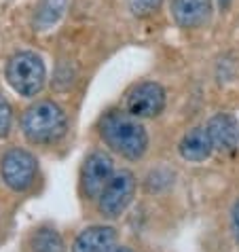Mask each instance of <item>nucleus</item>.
I'll return each instance as SVG.
<instances>
[{"label":"nucleus","instance_id":"dca6fc26","mask_svg":"<svg viewBox=\"0 0 239 252\" xmlns=\"http://www.w3.org/2000/svg\"><path fill=\"white\" fill-rule=\"evenodd\" d=\"M231 225H233V233L239 240V199L233 204V210H231Z\"/></svg>","mask_w":239,"mask_h":252},{"label":"nucleus","instance_id":"423d86ee","mask_svg":"<svg viewBox=\"0 0 239 252\" xmlns=\"http://www.w3.org/2000/svg\"><path fill=\"white\" fill-rule=\"evenodd\" d=\"M115 174V161L106 151L89 153L81 170V189L87 199H97Z\"/></svg>","mask_w":239,"mask_h":252},{"label":"nucleus","instance_id":"ddd939ff","mask_svg":"<svg viewBox=\"0 0 239 252\" xmlns=\"http://www.w3.org/2000/svg\"><path fill=\"white\" fill-rule=\"evenodd\" d=\"M28 246H30V252H66L64 237L53 227H38L30 235Z\"/></svg>","mask_w":239,"mask_h":252},{"label":"nucleus","instance_id":"0eeeda50","mask_svg":"<svg viewBox=\"0 0 239 252\" xmlns=\"http://www.w3.org/2000/svg\"><path fill=\"white\" fill-rule=\"evenodd\" d=\"M165 102H167L165 89L154 81H144L127 94L125 110L136 119H154L157 115L163 113Z\"/></svg>","mask_w":239,"mask_h":252},{"label":"nucleus","instance_id":"f8f14e48","mask_svg":"<svg viewBox=\"0 0 239 252\" xmlns=\"http://www.w3.org/2000/svg\"><path fill=\"white\" fill-rule=\"evenodd\" d=\"M68 0H38L36 13H34V30L45 32L64 17Z\"/></svg>","mask_w":239,"mask_h":252},{"label":"nucleus","instance_id":"4468645a","mask_svg":"<svg viewBox=\"0 0 239 252\" xmlns=\"http://www.w3.org/2000/svg\"><path fill=\"white\" fill-rule=\"evenodd\" d=\"M161 2H163V0H129V11H131V15H136L140 19L150 17L159 11Z\"/></svg>","mask_w":239,"mask_h":252},{"label":"nucleus","instance_id":"f03ea898","mask_svg":"<svg viewBox=\"0 0 239 252\" xmlns=\"http://www.w3.org/2000/svg\"><path fill=\"white\" fill-rule=\"evenodd\" d=\"M22 131L32 144H55L66 136L68 117L53 100H40L26 108L22 117Z\"/></svg>","mask_w":239,"mask_h":252},{"label":"nucleus","instance_id":"f257e3e1","mask_svg":"<svg viewBox=\"0 0 239 252\" xmlns=\"http://www.w3.org/2000/svg\"><path fill=\"white\" fill-rule=\"evenodd\" d=\"M100 136L110 151L129 161H138L149 151V131L127 110H110L100 121Z\"/></svg>","mask_w":239,"mask_h":252},{"label":"nucleus","instance_id":"39448f33","mask_svg":"<svg viewBox=\"0 0 239 252\" xmlns=\"http://www.w3.org/2000/svg\"><path fill=\"white\" fill-rule=\"evenodd\" d=\"M136 195V176L129 170L115 172L97 197V210L104 219H119Z\"/></svg>","mask_w":239,"mask_h":252},{"label":"nucleus","instance_id":"20e7f679","mask_svg":"<svg viewBox=\"0 0 239 252\" xmlns=\"http://www.w3.org/2000/svg\"><path fill=\"white\" fill-rule=\"evenodd\" d=\"M38 174V161L26 149H11L0 159V176L2 183L15 193L28 191Z\"/></svg>","mask_w":239,"mask_h":252},{"label":"nucleus","instance_id":"2eb2a0df","mask_svg":"<svg viewBox=\"0 0 239 252\" xmlns=\"http://www.w3.org/2000/svg\"><path fill=\"white\" fill-rule=\"evenodd\" d=\"M11 123H13V110L11 104L4 95H0V140L9 136L11 131Z\"/></svg>","mask_w":239,"mask_h":252},{"label":"nucleus","instance_id":"9b49d317","mask_svg":"<svg viewBox=\"0 0 239 252\" xmlns=\"http://www.w3.org/2000/svg\"><path fill=\"white\" fill-rule=\"evenodd\" d=\"M178 153L184 161H191V163H201L212 157L214 146L209 134L206 127H193L188 129L184 136H182L180 144H178Z\"/></svg>","mask_w":239,"mask_h":252},{"label":"nucleus","instance_id":"6e6552de","mask_svg":"<svg viewBox=\"0 0 239 252\" xmlns=\"http://www.w3.org/2000/svg\"><path fill=\"white\" fill-rule=\"evenodd\" d=\"M214 151L231 155L239 151V121L231 113H218L206 125Z\"/></svg>","mask_w":239,"mask_h":252},{"label":"nucleus","instance_id":"1a4fd4ad","mask_svg":"<svg viewBox=\"0 0 239 252\" xmlns=\"http://www.w3.org/2000/svg\"><path fill=\"white\" fill-rule=\"evenodd\" d=\"M212 6V0H172V17L184 30H195L208 24Z\"/></svg>","mask_w":239,"mask_h":252},{"label":"nucleus","instance_id":"9d476101","mask_svg":"<svg viewBox=\"0 0 239 252\" xmlns=\"http://www.w3.org/2000/svg\"><path fill=\"white\" fill-rule=\"evenodd\" d=\"M117 244V229L108 225H93L83 229L72 244V252H108Z\"/></svg>","mask_w":239,"mask_h":252},{"label":"nucleus","instance_id":"f3484780","mask_svg":"<svg viewBox=\"0 0 239 252\" xmlns=\"http://www.w3.org/2000/svg\"><path fill=\"white\" fill-rule=\"evenodd\" d=\"M108 252H133L129 246H112Z\"/></svg>","mask_w":239,"mask_h":252},{"label":"nucleus","instance_id":"7ed1b4c3","mask_svg":"<svg viewBox=\"0 0 239 252\" xmlns=\"http://www.w3.org/2000/svg\"><path fill=\"white\" fill-rule=\"evenodd\" d=\"M4 76L13 92H17L24 97H34L43 92V87H45L47 68L38 53L17 51L6 62Z\"/></svg>","mask_w":239,"mask_h":252}]
</instances>
